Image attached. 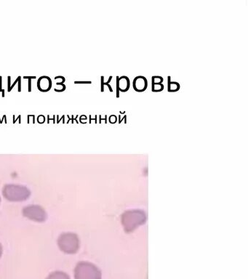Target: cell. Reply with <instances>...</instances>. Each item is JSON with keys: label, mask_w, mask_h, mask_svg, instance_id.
Masks as SVG:
<instances>
[{"label": "cell", "mask_w": 248, "mask_h": 279, "mask_svg": "<svg viewBox=\"0 0 248 279\" xmlns=\"http://www.w3.org/2000/svg\"><path fill=\"white\" fill-rule=\"evenodd\" d=\"M133 87L137 92H143L147 87V80L143 76H137L133 81Z\"/></svg>", "instance_id": "cell-1"}, {"label": "cell", "mask_w": 248, "mask_h": 279, "mask_svg": "<svg viewBox=\"0 0 248 279\" xmlns=\"http://www.w3.org/2000/svg\"><path fill=\"white\" fill-rule=\"evenodd\" d=\"M117 87L122 92H126L128 90L129 87V79L126 76H122L119 78L117 77Z\"/></svg>", "instance_id": "cell-2"}, {"label": "cell", "mask_w": 248, "mask_h": 279, "mask_svg": "<svg viewBox=\"0 0 248 279\" xmlns=\"http://www.w3.org/2000/svg\"><path fill=\"white\" fill-rule=\"evenodd\" d=\"M38 81H39V82H41V83H43V85L38 87V89L40 91L45 92H48V91L50 90V88H51V80H50V79L49 77H47V76H46V81H44L45 82H44V81H43L42 77L39 78Z\"/></svg>", "instance_id": "cell-3"}, {"label": "cell", "mask_w": 248, "mask_h": 279, "mask_svg": "<svg viewBox=\"0 0 248 279\" xmlns=\"http://www.w3.org/2000/svg\"><path fill=\"white\" fill-rule=\"evenodd\" d=\"M180 89V85L175 81H170L168 84V90L170 92H176Z\"/></svg>", "instance_id": "cell-4"}, {"label": "cell", "mask_w": 248, "mask_h": 279, "mask_svg": "<svg viewBox=\"0 0 248 279\" xmlns=\"http://www.w3.org/2000/svg\"><path fill=\"white\" fill-rule=\"evenodd\" d=\"M164 86L162 84H152V91L153 92H160L162 91Z\"/></svg>", "instance_id": "cell-5"}, {"label": "cell", "mask_w": 248, "mask_h": 279, "mask_svg": "<svg viewBox=\"0 0 248 279\" xmlns=\"http://www.w3.org/2000/svg\"><path fill=\"white\" fill-rule=\"evenodd\" d=\"M152 84H162L163 81V79L161 76H153L152 77Z\"/></svg>", "instance_id": "cell-6"}, {"label": "cell", "mask_w": 248, "mask_h": 279, "mask_svg": "<svg viewBox=\"0 0 248 279\" xmlns=\"http://www.w3.org/2000/svg\"><path fill=\"white\" fill-rule=\"evenodd\" d=\"M24 79H28V91H31V79H36V76H24Z\"/></svg>", "instance_id": "cell-7"}, {"label": "cell", "mask_w": 248, "mask_h": 279, "mask_svg": "<svg viewBox=\"0 0 248 279\" xmlns=\"http://www.w3.org/2000/svg\"><path fill=\"white\" fill-rule=\"evenodd\" d=\"M18 91H21V77H18Z\"/></svg>", "instance_id": "cell-8"}, {"label": "cell", "mask_w": 248, "mask_h": 279, "mask_svg": "<svg viewBox=\"0 0 248 279\" xmlns=\"http://www.w3.org/2000/svg\"><path fill=\"white\" fill-rule=\"evenodd\" d=\"M0 90L2 91V77L1 76H0Z\"/></svg>", "instance_id": "cell-9"}]
</instances>
